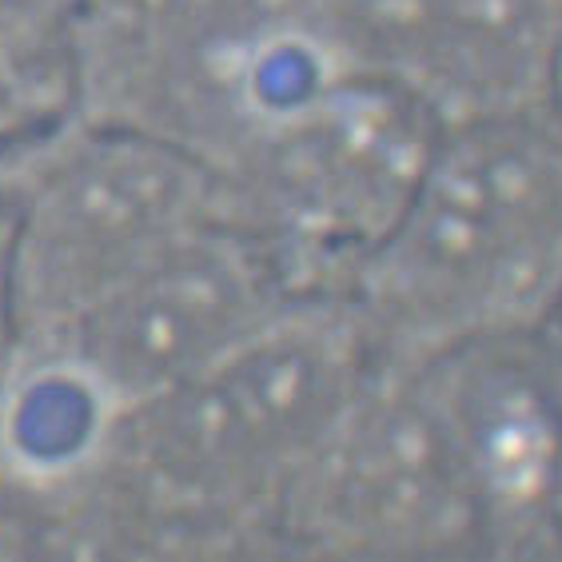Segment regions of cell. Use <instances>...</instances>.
<instances>
[{
  "instance_id": "obj_1",
  "label": "cell",
  "mask_w": 562,
  "mask_h": 562,
  "mask_svg": "<svg viewBox=\"0 0 562 562\" xmlns=\"http://www.w3.org/2000/svg\"><path fill=\"white\" fill-rule=\"evenodd\" d=\"M344 295H300L176 387L120 412L76 491L80 551H216L276 530L303 467L379 371Z\"/></svg>"
},
{
  "instance_id": "obj_2",
  "label": "cell",
  "mask_w": 562,
  "mask_h": 562,
  "mask_svg": "<svg viewBox=\"0 0 562 562\" xmlns=\"http://www.w3.org/2000/svg\"><path fill=\"white\" fill-rule=\"evenodd\" d=\"M339 295L387 363L542 324L562 295V128L539 112L443 128Z\"/></svg>"
},
{
  "instance_id": "obj_3",
  "label": "cell",
  "mask_w": 562,
  "mask_h": 562,
  "mask_svg": "<svg viewBox=\"0 0 562 562\" xmlns=\"http://www.w3.org/2000/svg\"><path fill=\"white\" fill-rule=\"evenodd\" d=\"M9 292L16 339L44 344L116 283L232 212L204 156L136 124L60 112L12 144Z\"/></svg>"
},
{
  "instance_id": "obj_4",
  "label": "cell",
  "mask_w": 562,
  "mask_h": 562,
  "mask_svg": "<svg viewBox=\"0 0 562 562\" xmlns=\"http://www.w3.org/2000/svg\"><path fill=\"white\" fill-rule=\"evenodd\" d=\"M300 295L280 256L224 212L21 356L60 363L120 415L207 368Z\"/></svg>"
},
{
  "instance_id": "obj_5",
  "label": "cell",
  "mask_w": 562,
  "mask_h": 562,
  "mask_svg": "<svg viewBox=\"0 0 562 562\" xmlns=\"http://www.w3.org/2000/svg\"><path fill=\"white\" fill-rule=\"evenodd\" d=\"M327 53L439 124L542 112L554 100L562 0H315Z\"/></svg>"
},
{
  "instance_id": "obj_6",
  "label": "cell",
  "mask_w": 562,
  "mask_h": 562,
  "mask_svg": "<svg viewBox=\"0 0 562 562\" xmlns=\"http://www.w3.org/2000/svg\"><path fill=\"white\" fill-rule=\"evenodd\" d=\"M85 0H0V109L44 124L68 109V44Z\"/></svg>"
},
{
  "instance_id": "obj_7",
  "label": "cell",
  "mask_w": 562,
  "mask_h": 562,
  "mask_svg": "<svg viewBox=\"0 0 562 562\" xmlns=\"http://www.w3.org/2000/svg\"><path fill=\"white\" fill-rule=\"evenodd\" d=\"M542 324H554V336H559V347H562V295L554 300V307L547 312V319Z\"/></svg>"
},
{
  "instance_id": "obj_8",
  "label": "cell",
  "mask_w": 562,
  "mask_h": 562,
  "mask_svg": "<svg viewBox=\"0 0 562 562\" xmlns=\"http://www.w3.org/2000/svg\"><path fill=\"white\" fill-rule=\"evenodd\" d=\"M554 97L562 100V44H559V68H554Z\"/></svg>"
}]
</instances>
